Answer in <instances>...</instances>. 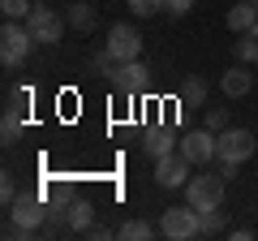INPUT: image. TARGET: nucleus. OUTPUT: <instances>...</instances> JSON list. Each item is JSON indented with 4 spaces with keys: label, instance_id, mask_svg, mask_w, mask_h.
Listing matches in <instances>:
<instances>
[{
    "label": "nucleus",
    "instance_id": "22",
    "mask_svg": "<svg viewBox=\"0 0 258 241\" xmlns=\"http://www.w3.org/2000/svg\"><path fill=\"white\" fill-rule=\"evenodd\" d=\"M5 108L26 112V108H30V91H26V86H9V95H5Z\"/></svg>",
    "mask_w": 258,
    "mask_h": 241
},
{
    "label": "nucleus",
    "instance_id": "4",
    "mask_svg": "<svg viewBox=\"0 0 258 241\" xmlns=\"http://www.w3.org/2000/svg\"><path fill=\"white\" fill-rule=\"evenodd\" d=\"M185 198H189V207H198V211H211V207L224 203V172H198L185 181Z\"/></svg>",
    "mask_w": 258,
    "mask_h": 241
},
{
    "label": "nucleus",
    "instance_id": "23",
    "mask_svg": "<svg viewBox=\"0 0 258 241\" xmlns=\"http://www.w3.org/2000/svg\"><path fill=\"white\" fill-rule=\"evenodd\" d=\"M30 9H35V5H30V0H0V13H5V18H30Z\"/></svg>",
    "mask_w": 258,
    "mask_h": 241
},
{
    "label": "nucleus",
    "instance_id": "8",
    "mask_svg": "<svg viewBox=\"0 0 258 241\" xmlns=\"http://www.w3.org/2000/svg\"><path fill=\"white\" fill-rule=\"evenodd\" d=\"M176 151H181L194 168H203V164L215 159V134L207 130V125H203V130H189V134H181V147H176Z\"/></svg>",
    "mask_w": 258,
    "mask_h": 241
},
{
    "label": "nucleus",
    "instance_id": "27",
    "mask_svg": "<svg viewBox=\"0 0 258 241\" xmlns=\"http://www.w3.org/2000/svg\"><path fill=\"white\" fill-rule=\"evenodd\" d=\"M164 9L172 13V18H181V13H189V9H194V0H164Z\"/></svg>",
    "mask_w": 258,
    "mask_h": 241
},
{
    "label": "nucleus",
    "instance_id": "17",
    "mask_svg": "<svg viewBox=\"0 0 258 241\" xmlns=\"http://www.w3.org/2000/svg\"><path fill=\"white\" fill-rule=\"evenodd\" d=\"M232 56H237V61H245V65H254V61H258V26L245 30V35L232 43Z\"/></svg>",
    "mask_w": 258,
    "mask_h": 241
},
{
    "label": "nucleus",
    "instance_id": "14",
    "mask_svg": "<svg viewBox=\"0 0 258 241\" xmlns=\"http://www.w3.org/2000/svg\"><path fill=\"white\" fill-rule=\"evenodd\" d=\"M64 18H69V26L74 30H95V22H99V9H95V5H86V0H78V5H69V13H64Z\"/></svg>",
    "mask_w": 258,
    "mask_h": 241
},
{
    "label": "nucleus",
    "instance_id": "5",
    "mask_svg": "<svg viewBox=\"0 0 258 241\" xmlns=\"http://www.w3.org/2000/svg\"><path fill=\"white\" fill-rule=\"evenodd\" d=\"M159 232H164L168 241L203 237V228H198V207H164V215H159Z\"/></svg>",
    "mask_w": 258,
    "mask_h": 241
},
{
    "label": "nucleus",
    "instance_id": "24",
    "mask_svg": "<svg viewBox=\"0 0 258 241\" xmlns=\"http://www.w3.org/2000/svg\"><path fill=\"white\" fill-rule=\"evenodd\" d=\"M129 9L138 13V18H151V13L164 9V0H129Z\"/></svg>",
    "mask_w": 258,
    "mask_h": 241
},
{
    "label": "nucleus",
    "instance_id": "6",
    "mask_svg": "<svg viewBox=\"0 0 258 241\" xmlns=\"http://www.w3.org/2000/svg\"><path fill=\"white\" fill-rule=\"evenodd\" d=\"M64 26H69V18H60L56 9H47V5H35L26 18V30L39 39V43H56V39L64 35Z\"/></svg>",
    "mask_w": 258,
    "mask_h": 241
},
{
    "label": "nucleus",
    "instance_id": "26",
    "mask_svg": "<svg viewBox=\"0 0 258 241\" xmlns=\"http://www.w3.org/2000/svg\"><path fill=\"white\" fill-rule=\"evenodd\" d=\"M13 198H18V181H13V176H9V172H5V176H0V203L9 207V203H13Z\"/></svg>",
    "mask_w": 258,
    "mask_h": 241
},
{
    "label": "nucleus",
    "instance_id": "19",
    "mask_svg": "<svg viewBox=\"0 0 258 241\" xmlns=\"http://www.w3.org/2000/svg\"><path fill=\"white\" fill-rule=\"evenodd\" d=\"M116 232H120V237H125V241H147V237H155L159 228H151L147 220H125V224H120Z\"/></svg>",
    "mask_w": 258,
    "mask_h": 241
},
{
    "label": "nucleus",
    "instance_id": "25",
    "mask_svg": "<svg viewBox=\"0 0 258 241\" xmlns=\"http://www.w3.org/2000/svg\"><path fill=\"white\" fill-rule=\"evenodd\" d=\"M207 130H211V134L228 130V112H224V108H211V112H207Z\"/></svg>",
    "mask_w": 258,
    "mask_h": 241
},
{
    "label": "nucleus",
    "instance_id": "13",
    "mask_svg": "<svg viewBox=\"0 0 258 241\" xmlns=\"http://www.w3.org/2000/svg\"><path fill=\"white\" fill-rule=\"evenodd\" d=\"M220 86H224V95H228V99H241V95H249V86H254V78H249L245 61H241V65H232L228 74L220 78Z\"/></svg>",
    "mask_w": 258,
    "mask_h": 241
},
{
    "label": "nucleus",
    "instance_id": "3",
    "mask_svg": "<svg viewBox=\"0 0 258 241\" xmlns=\"http://www.w3.org/2000/svg\"><path fill=\"white\" fill-rule=\"evenodd\" d=\"M9 220L18 224L26 237L43 232V220H47V203H43V194H18V198L9 203Z\"/></svg>",
    "mask_w": 258,
    "mask_h": 241
},
{
    "label": "nucleus",
    "instance_id": "9",
    "mask_svg": "<svg viewBox=\"0 0 258 241\" xmlns=\"http://www.w3.org/2000/svg\"><path fill=\"white\" fill-rule=\"evenodd\" d=\"M103 47H108L116 61H138V56H142V35L129 26V22H116V26L108 30V43H103Z\"/></svg>",
    "mask_w": 258,
    "mask_h": 241
},
{
    "label": "nucleus",
    "instance_id": "21",
    "mask_svg": "<svg viewBox=\"0 0 258 241\" xmlns=\"http://www.w3.org/2000/svg\"><path fill=\"white\" fill-rule=\"evenodd\" d=\"M91 65H95V74L112 78V74H116V65H120V61H116V56L108 52V47H103V52H95V56H91Z\"/></svg>",
    "mask_w": 258,
    "mask_h": 241
},
{
    "label": "nucleus",
    "instance_id": "18",
    "mask_svg": "<svg viewBox=\"0 0 258 241\" xmlns=\"http://www.w3.org/2000/svg\"><path fill=\"white\" fill-rule=\"evenodd\" d=\"M22 130H26V120H22V112L5 108V120H0V138H5V142H9V147H13V142L22 138Z\"/></svg>",
    "mask_w": 258,
    "mask_h": 241
},
{
    "label": "nucleus",
    "instance_id": "20",
    "mask_svg": "<svg viewBox=\"0 0 258 241\" xmlns=\"http://www.w3.org/2000/svg\"><path fill=\"white\" fill-rule=\"evenodd\" d=\"M198 228H203V237L224 232V211H220V207H211V211H198Z\"/></svg>",
    "mask_w": 258,
    "mask_h": 241
},
{
    "label": "nucleus",
    "instance_id": "12",
    "mask_svg": "<svg viewBox=\"0 0 258 241\" xmlns=\"http://www.w3.org/2000/svg\"><path fill=\"white\" fill-rule=\"evenodd\" d=\"M254 26H258V0H237L228 9V30L232 35H245Z\"/></svg>",
    "mask_w": 258,
    "mask_h": 241
},
{
    "label": "nucleus",
    "instance_id": "2",
    "mask_svg": "<svg viewBox=\"0 0 258 241\" xmlns=\"http://www.w3.org/2000/svg\"><path fill=\"white\" fill-rule=\"evenodd\" d=\"M35 43L39 39L30 35L26 26H18V22H5V30H0V61H5V69H18V65H26V56L35 52Z\"/></svg>",
    "mask_w": 258,
    "mask_h": 241
},
{
    "label": "nucleus",
    "instance_id": "10",
    "mask_svg": "<svg viewBox=\"0 0 258 241\" xmlns=\"http://www.w3.org/2000/svg\"><path fill=\"white\" fill-rule=\"evenodd\" d=\"M189 159L181 155V151H172V155H164V159H155V181L164 190H185V181H189Z\"/></svg>",
    "mask_w": 258,
    "mask_h": 241
},
{
    "label": "nucleus",
    "instance_id": "7",
    "mask_svg": "<svg viewBox=\"0 0 258 241\" xmlns=\"http://www.w3.org/2000/svg\"><path fill=\"white\" fill-rule=\"evenodd\" d=\"M112 86H116V95H129V99L147 91V86H151V69L142 65V56H138V61H120L116 74H112Z\"/></svg>",
    "mask_w": 258,
    "mask_h": 241
},
{
    "label": "nucleus",
    "instance_id": "15",
    "mask_svg": "<svg viewBox=\"0 0 258 241\" xmlns=\"http://www.w3.org/2000/svg\"><path fill=\"white\" fill-rule=\"evenodd\" d=\"M91 215H95V207L86 203V198H74V203H69V215H64V228L86 232V228H91Z\"/></svg>",
    "mask_w": 258,
    "mask_h": 241
},
{
    "label": "nucleus",
    "instance_id": "11",
    "mask_svg": "<svg viewBox=\"0 0 258 241\" xmlns=\"http://www.w3.org/2000/svg\"><path fill=\"white\" fill-rule=\"evenodd\" d=\"M176 147H181V138H176V130H172V125H151V130L142 134V151H147L151 159L172 155Z\"/></svg>",
    "mask_w": 258,
    "mask_h": 241
},
{
    "label": "nucleus",
    "instance_id": "16",
    "mask_svg": "<svg viewBox=\"0 0 258 241\" xmlns=\"http://www.w3.org/2000/svg\"><path fill=\"white\" fill-rule=\"evenodd\" d=\"M203 99H207V78H198V74H194V78H185L181 99H176V103H181V108H198Z\"/></svg>",
    "mask_w": 258,
    "mask_h": 241
},
{
    "label": "nucleus",
    "instance_id": "1",
    "mask_svg": "<svg viewBox=\"0 0 258 241\" xmlns=\"http://www.w3.org/2000/svg\"><path fill=\"white\" fill-rule=\"evenodd\" d=\"M254 151H258V142H254V134H249V130H232V125H228V130L215 134V159H220V168L224 164L241 168Z\"/></svg>",
    "mask_w": 258,
    "mask_h": 241
}]
</instances>
